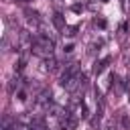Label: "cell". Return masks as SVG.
Returning a JSON list of instances; mask_svg holds the SVG:
<instances>
[{"label": "cell", "instance_id": "cell-1", "mask_svg": "<svg viewBox=\"0 0 130 130\" xmlns=\"http://www.w3.org/2000/svg\"><path fill=\"white\" fill-rule=\"evenodd\" d=\"M53 49H55V43H53V39H49L47 35H41V37L32 43V51H35L37 55L45 57V59L53 55Z\"/></svg>", "mask_w": 130, "mask_h": 130}, {"label": "cell", "instance_id": "cell-2", "mask_svg": "<svg viewBox=\"0 0 130 130\" xmlns=\"http://www.w3.org/2000/svg\"><path fill=\"white\" fill-rule=\"evenodd\" d=\"M37 104H39V106H47V108H49V104H51V91H49V89H43V91H41V95L37 98Z\"/></svg>", "mask_w": 130, "mask_h": 130}, {"label": "cell", "instance_id": "cell-3", "mask_svg": "<svg viewBox=\"0 0 130 130\" xmlns=\"http://www.w3.org/2000/svg\"><path fill=\"white\" fill-rule=\"evenodd\" d=\"M24 14H26V18L32 22V24H37L39 22V12L37 10H30V8H24Z\"/></svg>", "mask_w": 130, "mask_h": 130}, {"label": "cell", "instance_id": "cell-4", "mask_svg": "<svg viewBox=\"0 0 130 130\" xmlns=\"http://www.w3.org/2000/svg\"><path fill=\"white\" fill-rule=\"evenodd\" d=\"M43 65H45L47 71H55V69H57V61H55L53 57H47V59L43 61Z\"/></svg>", "mask_w": 130, "mask_h": 130}, {"label": "cell", "instance_id": "cell-5", "mask_svg": "<svg viewBox=\"0 0 130 130\" xmlns=\"http://www.w3.org/2000/svg\"><path fill=\"white\" fill-rule=\"evenodd\" d=\"M108 63H110V59H108V57H106V59H102L100 63H95V67H93V73H95V75H100V73L106 69V65H108Z\"/></svg>", "mask_w": 130, "mask_h": 130}, {"label": "cell", "instance_id": "cell-6", "mask_svg": "<svg viewBox=\"0 0 130 130\" xmlns=\"http://www.w3.org/2000/svg\"><path fill=\"white\" fill-rule=\"evenodd\" d=\"M53 24H55L59 30H65V20H63L61 14H55V16H53Z\"/></svg>", "mask_w": 130, "mask_h": 130}, {"label": "cell", "instance_id": "cell-7", "mask_svg": "<svg viewBox=\"0 0 130 130\" xmlns=\"http://www.w3.org/2000/svg\"><path fill=\"white\" fill-rule=\"evenodd\" d=\"M120 124H122V128H126V130L130 128V120H128V116H126V114H122V118H120Z\"/></svg>", "mask_w": 130, "mask_h": 130}, {"label": "cell", "instance_id": "cell-8", "mask_svg": "<svg viewBox=\"0 0 130 130\" xmlns=\"http://www.w3.org/2000/svg\"><path fill=\"white\" fill-rule=\"evenodd\" d=\"M108 130H116V126H114L112 122H108Z\"/></svg>", "mask_w": 130, "mask_h": 130}, {"label": "cell", "instance_id": "cell-9", "mask_svg": "<svg viewBox=\"0 0 130 130\" xmlns=\"http://www.w3.org/2000/svg\"><path fill=\"white\" fill-rule=\"evenodd\" d=\"M14 2H18V4H26L28 0H14Z\"/></svg>", "mask_w": 130, "mask_h": 130}]
</instances>
